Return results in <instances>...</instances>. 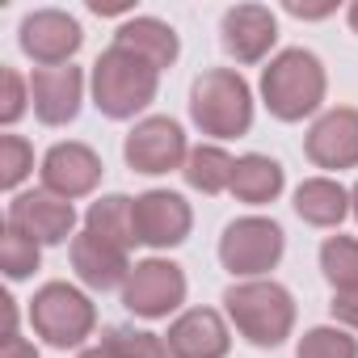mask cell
<instances>
[{
	"label": "cell",
	"instance_id": "1",
	"mask_svg": "<svg viewBox=\"0 0 358 358\" xmlns=\"http://www.w3.org/2000/svg\"><path fill=\"white\" fill-rule=\"evenodd\" d=\"M262 97L270 106L274 118L282 122H299L308 114L320 110L324 101V68L312 51L291 47L282 55L270 59V68L262 72Z\"/></svg>",
	"mask_w": 358,
	"mask_h": 358
},
{
	"label": "cell",
	"instance_id": "2",
	"mask_svg": "<svg viewBox=\"0 0 358 358\" xmlns=\"http://www.w3.org/2000/svg\"><path fill=\"white\" fill-rule=\"evenodd\" d=\"M190 118L199 122L203 135L215 139H236L253 127V93L241 72L232 68H211L194 80L190 89Z\"/></svg>",
	"mask_w": 358,
	"mask_h": 358
},
{
	"label": "cell",
	"instance_id": "3",
	"mask_svg": "<svg viewBox=\"0 0 358 358\" xmlns=\"http://www.w3.org/2000/svg\"><path fill=\"white\" fill-rule=\"evenodd\" d=\"M156 80H160V72L152 64H143L139 55H131L122 47H110L93 64V106L118 122L135 118L156 97Z\"/></svg>",
	"mask_w": 358,
	"mask_h": 358
},
{
	"label": "cell",
	"instance_id": "4",
	"mask_svg": "<svg viewBox=\"0 0 358 358\" xmlns=\"http://www.w3.org/2000/svg\"><path fill=\"white\" fill-rule=\"evenodd\" d=\"M224 308H228L232 324L241 329V337H249L253 345H278L282 337H291L295 299L278 282H266V278L236 282L224 291Z\"/></svg>",
	"mask_w": 358,
	"mask_h": 358
},
{
	"label": "cell",
	"instance_id": "5",
	"mask_svg": "<svg viewBox=\"0 0 358 358\" xmlns=\"http://www.w3.org/2000/svg\"><path fill=\"white\" fill-rule=\"evenodd\" d=\"M30 324H34V333H38L47 345L72 350V345H80V341L93 333L97 312H93L89 295H80L76 287H68V282H47V287H38L34 299H30Z\"/></svg>",
	"mask_w": 358,
	"mask_h": 358
},
{
	"label": "cell",
	"instance_id": "6",
	"mask_svg": "<svg viewBox=\"0 0 358 358\" xmlns=\"http://www.w3.org/2000/svg\"><path fill=\"white\" fill-rule=\"evenodd\" d=\"M278 257H282V228L274 220L245 215V220H232L220 236V262L236 278H257L274 270Z\"/></svg>",
	"mask_w": 358,
	"mask_h": 358
},
{
	"label": "cell",
	"instance_id": "7",
	"mask_svg": "<svg viewBox=\"0 0 358 358\" xmlns=\"http://www.w3.org/2000/svg\"><path fill=\"white\" fill-rule=\"evenodd\" d=\"M186 299V274L182 266H173L164 257H148L139 266H131L127 282H122V303L143 316V320H160L173 308H182Z\"/></svg>",
	"mask_w": 358,
	"mask_h": 358
},
{
	"label": "cell",
	"instance_id": "8",
	"mask_svg": "<svg viewBox=\"0 0 358 358\" xmlns=\"http://www.w3.org/2000/svg\"><path fill=\"white\" fill-rule=\"evenodd\" d=\"M122 156H127V164L135 173L156 177V173H169V169H186L190 148H186V135L173 118H143L127 135Z\"/></svg>",
	"mask_w": 358,
	"mask_h": 358
},
{
	"label": "cell",
	"instance_id": "9",
	"mask_svg": "<svg viewBox=\"0 0 358 358\" xmlns=\"http://www.w3.org/2000/svg\"><path fill=\"white\" fill-rule=\"evenodd\" d=\"M17 43L22 51L38 64V68H64L72 64V55L80 51L85 34H80V22L68 17L64 9H38L22 22L17 30Z\"/></svg>",
	"mask_w": 358,
	"mask_h": 358
},
{
	"label": "cell",
	"instance_id": "10",
	"mask_svg": "<svg viewBox=\"0 0 358 358\" xmlns=\"http://www.w3.org/2000/svg\"><path fill=\"white\" fill-rule=\"evenodd\" d=\"M190 203L173 190H148L135 199V241L148 249H169L190 236Z\"/></svg>",
	"mask_w": 358,
	"mask_h": 358
},
{
	"label": "cell",
	"instance_id": "11",
	"mask_svg": "<svg viewBox=\"0 0 358 358\" xmlns=\"http://www.w3.org/2000/svg\"><path fill=\"white\" fill-rule=\"evenodd\" d=\"M9 228L26 232L38 245H64L76 228V211L68 199H59L51 190H30L9 203Z\"/></svg>",
	"mask_w": 358,
	"mask_h": 358
},
{
	"label": "cell",
	"instance_id": "12",
	"mask_svg": "<svg viewBox=\"0 0 358 358\" xmlns=\"http://www.w3.org/2000/svg\"><path fill=\"white\" fill-rule=\"evenodd\" d=\"M101 156L85 143H55L47 156H43V190L59 194V199H85L97 190L101 182Z\"/></svg>",
	"mask_w": 358,
	"mask_h": 358
},
{
	"label": "cell",
	"instance_id": "13",
	"mask_svg": "<svg viewBox=\"0 0 358 358\" xmlns=\"http://www.w3.org/2000/svg\"><path fill=\"white\" fill-rule=\"evenodd\" d=\"M80 97H85V72L76 64L64 68H34L30 76V101L38 122L47 127H64L80 114Z\"/></svg>",
	"mask_w": 358,
	"mask_h": 358
},
{
	"label": "cell",
	"instance_id": "14",
	"mask_svg": "<svg viewBox=\"0 0 358 358\" xmlns=\"http://www.w3.org/2000/svg\"><path fill=\"white\" fill-rule=\"evenodd\" d=\"M220 38L236 64H262L270 55V47L278 43V22L266 5H236L224 13Z\"/></svg>",
	"mask_w": 358,
	"mask_h": 358
},
{
	"label": "cell",
	"instance_id": "15",
	"mask_svg": "<svg viewBox=\"0 0 358 358\" xmlns=\"http://www.w3.org/2000/svg\"><path fill=\"white\" fill-rule=\"evenodd\" d=\"M303 152L320 169H354L358 164V110L337 106V110L320 114L308 131Z\"/></svg>",
	"mask_w": 358,
	"mask_h": 358
},
{
	"label": "cell",
	"instance_id": "16",
	"mask_svg": "<svg viewBox=\"0 0 358 358\" xmlns=\"http://www.w3.org/2000/svg\"><path fill=\"white\" fill-rule=\"evenodd\" d=\"M164 345L173 358H224L232 337L220 312L211 308H190L186 316H177L164 333Z\"/></svg>",
	"mask_w": 358,
	"mask_h": 358
},
{
	"label": "cell",
	"instance_id": "17",
	"mask_svg": "<svg viewBox=\"0 0 358 358\" xmlns=\"http://www.w3.org/2000/svg\"><path fill=\"white\" fill-rule=\"evenodd\" d=\"M72 270H76V278H80L85 287H93V291H114V287L127 282V274H131L127 253L114 249V245H106V241L93 236V232L72 236Z\"/></svg>",
	"mask_w": 358,
	"mask_h": 358
},
{
	"label": "cell",
	"instance_id": "18",
	"mask_svg": "<svg viewBox=\"0 0 358 358\" xmlns=\"http://www.w3.org/2000/svg\"><path fill=\"white\" fill-rule=\"evenodd\" d=\"M114 47H122V51L139 55V59H143V64H152L156 72H160V68H169V64L177 59V51H182V47H177L173 26L156 22V17H131L127 26H118Z\"/></svg>",
	"mask_w": 358,
	"mask_h": 358
},
{
	"label": "cell",
	"instance_id": "19",
	"mask_svg": "<svg viewBox=\"0 0 358 358\" xmlns=\"http://www.w3.org/2000/svg\"><path fill=\"white\" fill-rule=\"evenodd\" d=\"M232 194L249 207H266L282 194V164L274 156L249 152L236 160V177H232Z\"/></svg>",
	"mask_w": 358,
	"mask_h": 358
},
{
	"label": "cell",
	"instance_id": "20",
	"mask_svg": "<svg viewBox=\"0 0 358 358\" xmlns=\"http://www.w3.org/2000/svg\"><path fill=\"white\" fill-rule=\"evenodd\" d=\"M295 211L312 228H337L350 211V194L337 182H329V177H308L295 190Z\"/></svg>",
	"mask_w": 358,
	"mask_h": 358
},
{
	"label": "cell",
	"instance_id": "21",
	"mask_svg": "<svg viewBox=\"0 0 358 358\" xmlns=\"http://www.w3.org/2000/svg\"><path fill=\"white\" fill-rule=\"evenodd\" d=\"M85 232H93V236H101L106 245H114V249L127 253L131 245H139V241H135V199L110 194V199L93 203L89 215H85Z\"/></svg>",
	"mask_w": 358,
	"mask_h": 358
},
{
	"label": "cell",
	"instance_id": "22",
	"mask_svg": "<svg viewBox=\"0 0 358 358\" xmlns=\"http://www.w3.org/2000/svg\"><path fill=\"white\" fill-rule=\"evenodd\" d=\"M182 173H186V182H190L194 190H203V194H224V190H232L236 160H232L224 148H215V143H199V148H190Z\"/></svg>",
	"mask_w": 358,
	"mask_h": 358
},
{
	"label": "cell",
	"instance_id": "23",
	"mask_svg": "<svg viewBox=\"0 0 358 358\" xmlns=\"http://www.w3.org/2000/svg\"><path fill=\"white\" fill-rule=\"evenodd\" d=\"M320 270L333 291H358V241L354 236H329L320 245Z\"/></svg>",
	"mask_w": 358,
	"mask_h": 358
},
{
	"label": "cell",
	"instance_id": "24",
	"mask_svg": "<svg viewBox=\"0 0 358 358\" xmlns=\"http://www.w3.org/2000/svg\"><path fill=\"white\" fill-rule=\"evenodd\" d=\"M299 358H358V341L345 329L320 324L299 337Z\"/></svg>",
	"mask_w": 358,
	"mask_h": 358
},
{
	"label": "cell",
	"instance_id": "25",
	"mask_svg": "<svg viewBox=\"0 0 358 358\" xmlns=\"http://www.w3.org/2000/svg\"><path fill=\"white\" fill-rule=\"evenodd\" d=\"M0 270L9 278H26L38 270V241H30L17 228H5V241H0Z\"/></svg>",
	"mask_w": 358,
	"mask_h": 358
},
{
	"label": "cell",
	"instance_id": "26",
	"mask_svg": "<svg viewBox=\"0 0 358 358\" xmlns=\"http://www.w3.org/2000/svg\"><path fill=\"white\" fill-rule=\"evenodd\" d=\"M34 169V148L22 135H0V186L17 190Z\"/></svg>",
	"mask_w": 358,
	"mask_h": 358
},
{
	"label": "cell",
	"instance_id": "27",
	"mask_svg": "<svg viewBox=\"0 0 358 358\" xmlns=\"http://www.w3.org/2000/svg\"><path fill=\"white\" fill-rule=\"evenodd\" d=\"M101 345H110L122 358H173L169 345L156 333H143V329H106Z\"/></svg>",
	"mask_w": 358,
	"mask_h": 358
},
{
	"label": "cell",
	"instance_id": "28",
	"mask_svg": "<svg viewBox=\"0 0 358 358\" xmlns=\"http://www.w3.org/2000/svg\"><path fill=\"white\" fill-rule=\"evenodd\" d=\"M26 101H30V85L22 80V72L17 68H0V122L13 127L26 114Z\"/></svg>",
	"mask_w": 358,
	"mask_h": 358
},
{
	"label": "cell",
	"instance_id": "29",
	"mask_svg": "<svg viewBox=\"0 0 358 358\" xmlns=\"http://www.w3.org/2000/svg\"><path fill=\"white\" fill-rule=\"evenodd\" d=\"M329 308H333V316H337L341 324H350V329H358V291H337Z\"/></svg>",
	"mask_w": 358,
	"mask_h": 358
},
{
	"label": "cell",
	"instance_id": "30",
	"mask_svg": "<svg viewBox=\"0 0 358 358\" xmlns=\"http://www.w3.org/2000/svg\"><path fill=\"white\" fill-rule=\"evenodd\" d=\"M0 358H38V350H34L26 337H5V345H0Z\"/></svg>",
	"mask_w": 358,
	"mask_h": 358
},
{
	"label": "cell",
	"instance_id": "31",
	"mask_svg": "<svg viewBox=\"0 0 358 358\" xmlns=\"http://www.w3.org/2000/svg\"><path fill=\"white\" fill-rule=\"evenodd\" d=\"M287 13H291V17H329L333 5H299V0H291Z\"/></svg>",
	"mask_w": 358,
	"mask_h": 358
},
{
	"label": "cell",
	"instance_id": "32",
	"mask_svg": "<svg viewBox=\"0 0 358 358\" xmlns=\"http://www.w3.org/2000/svg\"><path fill=\"white\" fill-rule=\"evenodd\" d=\"M80 358H122V354H114L110 345H97V350H85Z\"/></svg>",
	"mask_w": 358,
	"mask_h": 358
},
{
	"label": "cell",
	"instance_id": "33",
	"mask_svg": "<svg viewBox=\"0 0 358 358\" xmlns=\"http://www.w3.org/2000/svg\"><path fill=\"white\" fill-rule=\"evenodd\" d=\"M350 26H354V34H358V0L350 5Z\"/></svg>",
	"mask_w": 358,
	"mask_h": 358
},
{
	"label": "cell",
	"instance_id": "34",
	"mask_svg": "<svg viewBox=\"0 0 358 358\" xmlns=\"http://www.w3.org/2000/svg\"><path fill=\"white\" fill-rule=\"evenodd\" d=\"M350 211H354V215H358V186H354V190H350Z\"/></svg>",
	"mask_w": 358,
	"mask_h": 358
}]
</instances>
